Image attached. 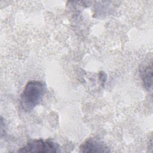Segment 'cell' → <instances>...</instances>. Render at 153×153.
Returning a JSON list of instances; mask_svg holds the SVG:
<instances>
[{"instance_id": "obj_3", "label": "cell", "mask_w": 153, "mask_h": 153, "mask_svg": "<svg viewBox=\"0 0 153 153\" xmlns=\"http://www.w3.org/2000/svg\"><path fill=\"white\" fill-rule=\"evenodd\" d=\"M82 152H109L110 149L102 141L94 138L85 140L79 147Z\"/></svg>"}, {"instance_id": "obj_1", "label": "cell", "mask_w": 153, "mask_h": 153, "mask_svg": "<svg viewBox=\"0 0 153 153\" xmlns=\"http://www.w3.org/2000/svg\"><path fill=\"white\" fill-rule=\"evenodd\" d=\"M45 91L44 84L36 80L29 81L20 96V105L26 112L34 109L41 101Z\"/></svg>"}, {"instance_id": "obj_2", "label": "cell", "mask_w": 153, "mask_h": 153, "mask_svg": "<svg viewBox=\"0 0 153 153\" xmlns=\"http://www.w3.org/2000/svg\"><path fill=\"white\" fill-rule=\"evenodd\" d=\"M59 145L50 139H33L29 141L23 147L19 149L18 152L53 153L59 152Z\"/></svg>"}, {"instance_id": "obj_5", "label": "cell", "mask_w": 153, "mask_h": 153, "mask_svg": "<svg viewBox=\"0 0 153 153\" xmlns=\"http://www.w3.org/2000/svg\"><path fill=\"white\" fill-rule=\"evenodd\" d=\"M99 79H100V80L102 82H103V84L106 82V75H105V74L103 72H102V71L100 72V73H99Z\"/></svg>"}, {"instance_id": "obj_4", "label": "cell", "mask_w": 153, "mask_h": 153, "mask_svg": "<svg viewBox=\"0 0 153 153\" xmlns=\"http://www.w3.org/2000/svg\"><path fill=\"white\" fill-rule=\"evenodd\" d=\"M141 78L143 84L147 90H150L152 85V64L143 68L141 72Z\"/></svg>"}]
</instances>
